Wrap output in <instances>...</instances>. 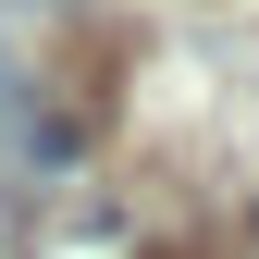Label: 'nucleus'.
<instances>
[{
	"instance_id": "1",
	"label": "nucleus",
	"mask_w": 259,
	"mask_h": 259,
	"mask_svg": "<svg viewBox=\"0 0 259 259\" xmlns=\"http://www.w3.org/2000/svg\"><path fill=\"white\" fill-rule=\"evenodd\" d=\"M25 259H136V222H123V198H99V185H62V198L25 222Z\"/></svg>"
}]
</instances>
